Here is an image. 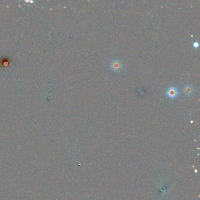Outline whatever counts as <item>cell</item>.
Returning <instances> with one entry per match:
<instances>
[{
	"instance_id": "cell-2",
	"label": "cell",
	"mask_w": 200,
	"mask_h": 200,
	"mask_svg": "<svg viewBox=\"0 0 200 200\" xmlns=\"http://www.w3.org/2000/svg\"><path fill=\"white\" fill-rule=\"evenodd\" d=\"M165 94L170 99H174L178 97L179 90L178 87L174 85L170 86L165 91Z\"/></svg>"
},
{
	"instance_id": "cell-4",
	"label": "cell",
	"mask_w": 200,
	"mask_h": 200,
	"mask_svg": "<svg viewBox=\"0 0 200 200\" xmlns=\"http://www.w3.org/2000/svg\"><path fill=\"white\" fill-rule=\"evenodd\" d=\"M193 47L195 48H197L199 46V43L197 41H195L193 43Z\"/></svg>"
},
{
	"instance_id": "cell-1",
	"label": "cell",
	"mask_w": 200,
	"mask_h": 200,
	"mask_svg": "<svg viewBox=\"0 0 200 200\" xmlns=\"http://www.w3.org/2000/svg\"><path fill=\"white\" fill-rule=\"evenodd\" d=\"M110 66L112 70L116 73L121 72L123 69V64L122 61L117 58H114L111 61Z\"/></svg>"
},
{
	"instance_id": "cell-3",
	"label": "cell",
	"mask_w": 200,
	"mask_h": 200,
	"mask_svg": "<svg viewBox=\"0 0 200 200\" xmlns=\"http://www.w3.org/2000/svg\"><path fill=\"white\" fill-rule=\"evenodd\" d=\"M183 93L185 95L190 96H191L194 93V91H195V89H194V87H193L192 85L187 84L183 87Z\"/></svg>"
}]
</instances>
